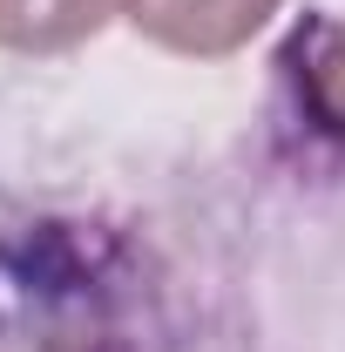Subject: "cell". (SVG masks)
<instances>
[{
	"mask_svg": "<svg viewBox=\"0 0 345 352\" xmlns=\"http://www.w3.org/2000/svg\"><path fill=\"white\" fill-rule=\"evenodd\" d=\"M278 7L285 0H122V14L142 41L190 54V61H223V54L251 47Z\"/></svg>",
	"mask_w": 345,
	"mask_h": 352,
	"instance_id": "6da1fadb",
	"label": "cell"
},
{
	"mask_svg": "<svg viewBox=\"0 0 345 352\" xmlns=\"http://www.w3.org/2000/svg\"><path fill=\"white\" fill-rule=\"evenodd\" d=\"M115 0H0V47L7 54H68L109 28Z\"/></svg>",
	"mask_w": 345,
	"mask_h": 352,
	"instance_id": "7a4b0ae2",
	"label": "cell"
}]
</instances>
